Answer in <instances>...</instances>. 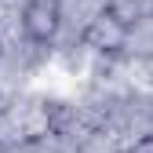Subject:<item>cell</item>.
Wrapping results in <instances>:
<instances>
[{"mask_svg": "<svg viewBox=\"0 0 153 153\" xmlns=\"http://www.w3.org/2000/svg\"><path fill=\"white\" fill-rule=\"evenodd\" d=\"M128 33H131V26H124L109 7H102V11H95V15L88 18V26H84V44L95 48V51H102V55H106V51H120V48L128 44Z\"/></svg>", "mask_w": 153, "mask_h": 153, "instance_id": "obj_1", "label": "cell"}, {"mask_svg": "<svg viewBox=\"0 0 153 153\" xmlns=\"http://www.w3.org/2000/svg\"><path fill=\"white\" fill-rule=\"evenodd\" d=\"M59 26H62V4L59 0H29L22 7V29H26L29 40L48 44V40H55Z\"/></svg>", "mask_w": 153, "mask_h": 153, "instance_id": "obj_2", "label": "cell"}, {"mask_svg": "<svg viewBox=\"0 0 153 153\" xmlns=\"http://www.w3.org/2000/svg\"><path fill=\"white\" fill-rule=\"evenodd\" d=\"M106 7H109L113 15H117L124 26H131V29L139 26V4H135V0H109Z\"/></svg>", "mask_w": 153, "mask_h": 153, "instance_id": "obj_3", "label": "cell"}, {"mask_svg": "<svg viewBox=\"0 0 153 153\" xmlns=\"http://www.w3.org/2000/svg\"><path fill=\"white\" fill-rule=\"evenodd\" d=\"M128 153H153V135H142V139H139L135 146H131Z\"/></svg>", "mask_w": 153, "mask_h": 153, "instance_id": "obj_4", "label": "cell"}]
</instances>
